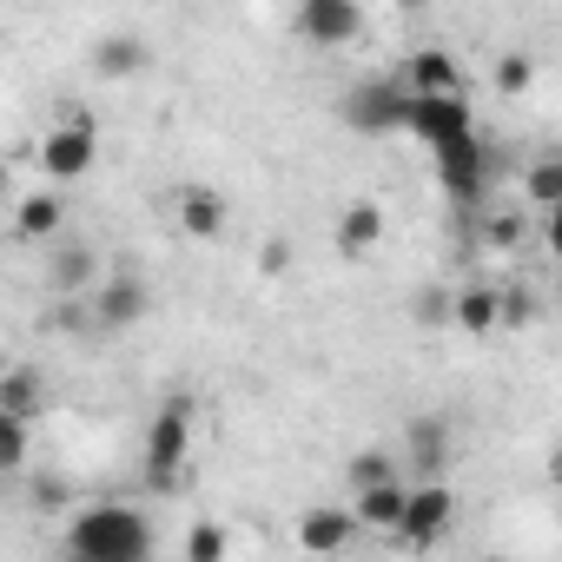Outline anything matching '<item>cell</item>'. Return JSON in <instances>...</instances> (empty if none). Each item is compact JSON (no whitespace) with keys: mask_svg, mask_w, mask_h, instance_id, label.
Wrapping results in <instances>:
<instances>
[{"mask_svg":"<svg viewBox=\"0 0 562 562\" xmlns=\"http://www.w3.org/2000/svg\"><path fill=\"white\" fill-rule=\"evenodd\" d=\"M153 529L133 503H87L67 522V562H146Z\"/></svg>","mask_w":562,"mask_h":562,"instance_id":"obj_1","label":"cell"},{"mask_svg":"<svg viewBox=\"0 0 562 562\" xmlns=\"http://www.w3.org/2000/svg\"><path fill=\"white\" fill-rule=\"evenodd\" d=\"M186 450H192V397H172L146 430V483L172 490L179 470H186Z\"/></svg>","mask_w":562,"mask_h":562,"instance_id":"obj_2","label":"cell"},{"mask_svg":"<svg viewBox=\"0 0 562 562\" xmlns=\"http://www.w3.org/2000/svg\"><path fill=\"white\" fill-rule=\"evenodd\" d=\"M411 139H424L430 153H450L463 139H476V113L463 93H443V100H411Z\"/></svg>","mask_w":562,"mask_h":562,"instance_id":"obj_3","label":"cell"},{"mask_svg":"<svg viewBox=\"0 0 562 562\" xmlns=\"http://www.w3.org/2000/svg\"><path fill=\"white\" fill-rule=\"evenodd\" d=\"M345 120L358 133H411V93L397 80H371L345 93Z\"/></svg>","mask_w":562,"mask_h":562,"instance_id":"obj_4","label":"cell"},{"mask_svg":"<svg viewBox=\"0 0 562 562\" xmlns=\"http://www.w3.org/2000/svg\"><path fill=\"white\" fill-rule=\"evenodd\" d=\"M93 159H100V126H93L87 113L47 126V139H41V166H47V179H80Z\"/></svg>","mask_w":562,"mask_h":562,"instance_id":"obj_5","label":"cell"},{"mask_svg":"<svg viewBox=\"0 0 562 562\" xmlns=\"http://www.w3.org/2000/svg\"><path fill=\"white\" fill-rule=\"evenodd\" d=\"M450 516H457V496H450L443 483H417V490H411V509H404L397 542H404V549H430V542H443Z\"/></svg>","mask_w":562,"mask_h":562,"instance_id":"obj_6","label":"cell"},{"mask_svg":"<svg viewBox=\"0 0 562 562\" xmlns=\"http://www.w3.org/2000/svg\"><path fill=\"white\" fill-rule=\"evenodd\" d=\"M146 305H153L146 278H133V271H113L106 285L93 292V325H100V331H133V325L146 318Z\"/></svg>","mask_w":562,"mask_h":562,"instance_id":"obj_7","label":"cell"},{"mask_svg":"<svg viewBox=\"0 0 562 562\" xmlns=\"http://www.w3.org/2000/svg\"><path fill=\"white\" fill-rule=\"evenodd\" d=\"M437 179H443V192L450 199H483V186H490V146L483 139H463V146H450V153H437Z\"/></svg>","mask_w":562,"mask_h":562,"instance_id":"obj_8","label":"cell"},{"mask_svg":"<svg viewBox=\"0 0 562 562\" xmlns=\"http://www.w3.org/2000/svg\"><path fill=\"white\" fill-rule=\"evenodd\" d=\"M299 34L318 41V47H345L364 34V14L351 8V0H305L299 8Z\"/></svg>","mask_w":562,"mask_h":562,"instance_id":"obj_9","label":"cell"},{"mask_svg":"<svg viewBox=\"0 0 562 562\" xmlns=\"http://www.w3.org/2000/svg\"><path fill=\"white\" fill-rule=\"evenodd\" d=\"M404 93L411 100H443V93H463V74L443 47H424V54L404 60Z\"/></svg>","mask_w":562,"mask_h":562,"instance_id":"obj_10","label":"cell"},{"mask_svg":"<svg viewBox=\"0 0 562 562\" xmlns=\"http://www.w3.org/2000/svg\"><path fill=\"white\" fill-rule=\"evenodd\" d=\"M358 529H364L358 509H305V516H299V549H305V555H338Z\"/></svg>","mask_w":562,"mask_h":562,"instance_id":"obj_11","label":"cell"},{"mask_svg":"<svg viewBox=\"0 0 562 562\" xmlns=\"http://www.w3.org/2000/svg\"><path fill=\"white\" fill-rule=\"evenodd\" d=\"M378 238H384V205H378V199H351V205L338 212V251H345V258H364Z\"/></svg>","mask_w":562,"mask_h":562,"instance_id":"obj_12","label":"cell"},{"mask_svg":"<svg viewBox=\"0 0 562 562\" xmlns=\"http://www.w3.org/2000/svg\"><path fill=\"white\" fill-rule=\"evenodd\" d=\"M41 404H47V384H41V371H34V364H14L8 378H0V417L34 424V417H41Z\"/></svg>","mask_w":562,"mask_h":562,"instance_id":"obj_13","label":"cell"},{"mask_svg":"<svg viewBox=\"0 0 562 562\" xmlns=\"http://www.w3.org/2000/svg\"><path fill=\"white\" fill-rule=\"evenodd\" d=\"M443 463H450V430H443V417H417V424H411V476L437 483Z\"/></svg>","mask_w":562,"mask_h":562,"instance_id":"obj_14","label":"cell"},{"mask_svg":"<svg viewBox=\"0 0 562 562\" xmlns=\"http://www.w3.org/2000/svg\"><path fill=\"white\" fill-rule=\"evenodd\" d=\"M404 509H411V490L404 483H384V490H364L358 496V522L364 529H391L397 536L404 529Z\"/></svg>","mask_w":562,"mask_h":562,"instance_id":"obj_15","label":"cell"},{"mask_svg":"<svg viewBox=\"0 0 562 562\" xmlns=\"http://www.w3.org/2000/svg\"><path fill=\"white\" fill-rule=\"evenodd\" d=\"M179 225H186L192 238H218V232H225V199H218V192H205V186L179 192Z\"/></svg>","mask_w":562,"mask_h":562,"instance_id":"obj_16","label":"cell"},{"mask_svg":"<svg viewBox=\"0 0 562 562\" xmlns=\"http://www.w3.org/2000/svg\"><path fill=\"white\" fill-rule=\"evenodd\" d=\"M60 218H67V205H60L54 192H27V199L14 205V232H21V238H54Z\"/></svg>","mask_w":562,"mask_h":562,"instance_id":"obj_17","label":"cell"},{"mask_svg":"<svg viewBox=\"0 0 562 562\" xmlns=\"http://www.w3.org/2000/svg\"><path fill=\"white\" fill-rule=\"evenodd\" d=\"M450 325H463V331H496V325H503V292H490V285H463Z\"/></svg>","mask_w":562,"mask_h":562,"instance_id":"obj_18","label":"cell"},{"mask_svg":"<svg viewBox=\"0 0 562 562\" xmlns=\"http://www.w3.org/2000/svg\"><path fill=\"white\" fill-rule=\"evenodd\" d=\"M522 199L549 218V212H562V153H549V159H536L529 172H522Z\"/></svg>","mask_w":562,"mask_h":562,"instance_id":"obj_19","label":"cell"},{"mask_svg":"<svg viewBox=\"0 0 562 562\" xmlns=\"http://www.w3.org/2000/svg\"><path fill=\"white\" fill-rule=\"evenodd\" d=\"M139 60H146V47H139L133 34H106V41L93 47V74H100V80H126V74H139Z\"/></svg>","mask_w":562,"mask_h":562,"instance_id":"obj_20","label":"cell"},{"mask_svg":"<svg viewBox=\"0 0 562 562\" xmlns=\"http://www.w3.org/2000/svg\"><path fill=\"white\" fill-rule=\"evenodd\" d=\"M87 278H93V251H87V245H60V251H54V265H47V285L67 299V292H80V285H87Z\"/></svg>","mask_w":562,"mask_h":562,"instance_id":"obj_21","label":"cell"},{"mask_svg":"<svg viewBox=\"0 0 562 562\" xmlns=\"http://www.w3.org/2000/svg\"><path fill=\"white\" fill-rule=\"evenodd\" d=\"M345 476H351L358 496H364V490H384V483H397V457H391V450H358Z\"/></svg>","mask_w":562,"mask_h":562,"instance_id":"obj_22","label":"cell"},{"mask_svg":"<svg viewBox=\"0 0 562 562\" xmlns=\"http://www.w3.org/2000/svg\"><path fill=\"white\" fill-rule=\"evenodd\" d=\"M186 562H225V529L218 522H192L186 529Z\"/></svg>","mask_w":562,"mask_h":562,"instance_id":"obj_23","label":"cell"},{"mask_svg":"<svg viewBox=\"0 0 562 562\" xmlns=\"http://www.w3.org/2000/svg\"><path fill=\"white\" fill-rule=\"evenodd\" d=\"M0 470H27V424H14V417H0Z\"/></svg>","mask_w":562,"mask_h":562,"instance_id":"obj_24","label":"cell"},{"mask_svg":"<svg viewBox=\"0 0 562 562\" xmlns=\"http://www.w3.org/2000/svg\"><path fill=\"white\" fill-rule=\"evenodd\" d=\"M529 80H536V60L529 54H503L496 60V93H522Z\"/></svg>","mask_w":562,"mask_h":562,"instance_id":"obj_25","label":"cell"},{"mask_svg":"<svg viewBox=\"0 0 562 562\" xmlns=\"http://www.w3.org/2000/svg\"><path fill=\"white\" fill-rule=\"evenodd\" d=\"M450 318H457V299H437V292L417 299V325H450Z\"/></svg>","mask_w":562,"mask_h":562,"instance_id":"obj_26","label":"cell"},{"mask_svg":"<svg viewBox=\"0 0 562 562\" xmlns=\"http://www.w3.org/2000/svg\"><path fill=\"white\" fill-rule=\"evenodd\" d=\"M529 318H536V299H529V292H503V325H509V331H522Z\"/></svg>","mask_w":562,"mask_h":562,"instance_id":"obj_27","label":"cell"},{"mask_svg":"<svg viewBox=\"0 0 562 562\" xmlns=\"http://www.w3.org/2000/svg\"><path fill=\"white\" fill-rule=\"evenodd\" d=\"M60 503H67V483L60 476H41L34 483V509H60Z\"/></svg>","mask_w":562,"mask_h":562,"instance_id":"obj_28","label":"cell"},{"mask_svg":"<svg viewBox=\"0 0 562 562\" xmlns=\"http://www.w3.org/2000/svg\"><path fill=\"white\" fill-rule=\"evenodd\" d=\"M258 265H265V271L278 278V271H285V265H292V245H285V238H271V245L258 251Z\"/></svg>","mask_w":562,"mask_h":562,"instance_id":"obj_29","label":"cell"},{"mask_svg":"<svg viewBox=\"0 0 562 562\" xmlns=\"http://www.w3.org/2000/svg\"><path fill=\"white\" fill-rule=\"evenodd\" d=\"M516 238H522V218H496L490 225V245H516Z\"/></svg>","mask_w":562,"mask_h":562,"instance_id":"obj_30","label":"cell"},{"mask_svg":"<svg viewBox=\"0 0 562 562\" xmlns=\"http://www.w3.org/2000/svg\"><path fill=\"white\" fill-rule=\"evenodd\" d=\"M542 245H549V258H562V212L542 218Z\"/></svg>","mask_w":562,"mask_h":562,"instance_id":"obj_31","label":"cell"},{"mask_svg":"<svg viewBox=\"0 0 562 562\" xmlns=\"http://www.w3.org/2000/svg\"><path fill=\"white\" fill-rule=\"evenodd\" d=\"M549 483H562V443H555V457H549Z\"/></svg>","mask_w":562,"mask_h":562,"instance_id":"obj_32","label":"cell"}]
</instances>
